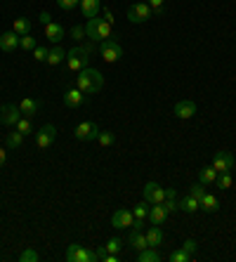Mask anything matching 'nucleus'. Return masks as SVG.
I'll return each instance as SVG.
<instances>
[{
  "mask_svg": "<svg viewBox=\"0 0 236 262\" xmlns=\"http://www.w3.org/2000/svg\"><path fill=\"white\" fill-rule=\"evenodd\" d=\"M76 88L81 90V92H85V95H94V92H99V90L104 88V76H102L99 71L85 66L83 71H78Z\"/></svg>",
  "mask_w": 236,
  "mask_h": 262,
  "instance_id": "1",
  "label": "nucleus"
},
{
  "mask_svg": "<svg viewBox=\"0 0 236 262\" xmlns=\"http://www.w3.org/2000/svg\"><path fill=\"white\" fill-rule=\"evenodd\" d=\"M85 33H88L90 41L102 43V41H107V38H111V24L99 19V14H97V17L88 19V24H85Z\"/></svg>",
  "mask_w": 236,
  "mask_h": 262,
  "instance_id": "2",
  "label": "nucleus"
},
{
  "mask_svg": "<svg viewBox=\"0 0 236 262\" xmlns=\"http://www.w3.org/2000/svg\"><path fill=\"white\" fill-rule=\"evenodd\" d=\"M66 260L69 262H99L102 255H99V250H90L85 246H81V243H71L66 250Z\"/></svg>",
  "mask_w": 236,
  "mask_h": 262,
  "instance_id": "3",
  "label": "nucleus"
},
{
  "mask_svg": "<svg viewBox=\"0 0 236 262\" xmlns=\"http://www.w3.org/2000/svg\"><path fill=\"white\" fill-rule=\"evenodd\" d=\"M88 59L90 57H88V50L85 48H74V50H69L66 52V66L71 71H76V73L88 66Z\"/></svg>",
  "mask_w": 236,
  "mask_h": 262,
  "instance_id": "4",
  "label": "nucleus"
},
{
  "mask_svg": "<svg viewBox=\"0 0 236 262\" xmlns=\"http://www.w3.org/2000/svg\"><path fill=\"white\" fill-rule=\"evenodd\" d=\"M99 52H102V59L109 62V64L118 62V59L123 57V48L116 41H111V38H107V41L99 43Z\"/></svg>",
  "mask_w": 236,
  "mask_h": 262,
  "instance_id": "5",
  "label": "nucleus"
},
{
  "mask_svg": "<svg viewBox=\"0 0 236 262\" xmlns=\"http://www.w3.org/2000/svg\"><path fill=\"white\" fill-rule=\"evenodd\" d=\"M132 224H135V215L128 208H118L114 217H111V227L114 229H132Z\"/></svg>",
  "mask_w": 236,
  "mask_h": 262,
  "instance_id": "6",
  "label": "nucleus"
},
{
  "mask_svg": "<svg viewBox=\"0 0 236 262\" xmlns=\"http://www.w3.org/2000/svg\"><path fill=\"white\" fill-rule=\"evenodd\" d=\"M151 7L147 5V3H135V5H130L128 10V19L132 21V24H144V21L151 19Z\"/></svg>",
  "mask_w": 236,
  "mask_h": 262,
  "instance_id": "7",
  "label": "nucleus"
},
{
  "mask_svg": "<svg viewBox=\"0 0 236 262\" xmlns=\"http://www.w3.org/2000/svg\"><path fill=\"white\" fill-rule=\"evenodd\" d=\"M76 139H81V142H90V139H97L99 137V128L97 123H90V121H83V123L76 125Z\"/></svg>",
  "mask_w": 236,
  "mask_h": 262,
  "instance_id": "8",
  "label": "nucleus"
},
{
  "mask_svg": "<svg viewBox=\"0 0 236 262\" xmlns=\"http://www.w3.org/2000/svg\"><path fill=\"white\" fill-rule=\"evenodd\" d=\"M163 199H165V189H163L158 182H147V184H144V201H147L149 206L163 203Z\"/></svg>",
  "mask_w": 236,
  "mask_h": 262,
  "instance_id": "9",
  "label": "nucleus"
},
{
  "mask_svg": "<svg viewBox=\"0 0 236 262\" xmlns=\"http://www.w3.org/2000/svg\"><path fill=\"white\" fill-rule=\"evenodd\" d=\"M54 137H57V128L54 125H43L41 130L36 132V144L41 146V149H47V146H52Z\"/></svg>",
  "mask_w": 236,
  "mask_h": 262,
  "instance_id": "10",
  "label": "nucleus"
},
{
  "mask_svg": "<svg viewBox=\"0 0 236 262\" xmlns=\"http://www.w3.org/2000/svg\"><path fill=\"white\" fill-rule=\"evenodd\" d=\"M19 118H21L19 106H14V104H3L0 106V123L3 125H17Z\"/></svg>",
  "mask_w": 236,
  "mask_h": 262,
  "instance_id": "11",
  "label": "nucleus"
},
{
  "mask_svg": "<svg viewBox=\"0 0 236 262\" xmlns=\"http://www.w3.org/2000/svg\"><path fill=\"white\" fill-rule=\"evenodd\" d=\"M213 168H215L217 173H231V168H234V156L229 152H217L215 159H213Z\"/></svg>",
  "mask_w": 236,
  "mask_h": 262,
  "instance_id": "12",
  "label": "nucleus"
},
{
  "mask_svg": "<svg viewBox=\"0 0 236 262\" xmlns=\"http://www.w3.org/2000/svg\"><path fill=\"white\" fill-rule=\"evenodd\" d=\"M64 104H66L69 109H78V106L85 104V92H81L78 88L66 90V92H64Z\"/></svg>",
  "mask_w": 236,
  "mask_h": 262,
  "instance_id": "13",
  "label": "nucleus"
},
{
  "mask_svg": "<svg viewBox=\"0 0 236 262\" xmlns=\"http://www.w3.org/2000/svg\"><path fill=\"white\" fill-rule=\"evenodd\" d=\"M168 210H165V208H163V203H154V206L149 208V215H147V220L151 222V224H158V227H161L163 222L168 220Z\"/></svg>",
  "mask_w": 236,
  "mask_h": 262,
  "instance_id": "14",
  "label": "nucleus"
},
{
  "mask_svg": "<svg viewBox=\"0 0 236 262\" xmlns=\"http://www.w3.org/2000/svg\"><path fill=\"white\" fill-rule=\"evenodd\" d=\"M19 38H21V35H17L14 31L3 33V35H0V50H3V52H14V50L19 48Z\"/></svg>",
  "mask_w": 236,
  "mask_h": 262,
  "instance_id": "15",
  "label": "nucleus"
},
{
  "mask_svg": "<svg viewBox=\"0 0 236 262\" xmlns=\"http://www.w3.org/2000/svg\"><path fill=\"white\" fill-rule=\"evenodd\" d=\"M196 114V104L191 102V99H182V102L175 104V116L182 118V121H187V118H191Z\"/></svg>",
  "mask_w": 236,
  "mask_h": 262,
  "instance_id": "16",
  "label": "nucleus"
},
{
  "mask_svg": "<svg viewBox=\"0 0 236 262\" xmlns=\"http://www.w3.org/2000/svg\"><path fill=\"white\" fill-rule=\"evenodd\" d=\"M130 246L135 248V253H140V250L149 248V243H147V234H144L142 229L132 227V232H130Z\"/></svg>",
  "mask_w": 236,
  "mask_h": 262,
  "instance_id": "17",
  "label": "nucleus"
},
{
  "mask_svg": "<svg viewBox=\"0 0 236 262\" xmlns=\"http://www.w3.org/2000/svg\"><path fill=\"white\" fill-rule=\"evenodd\" d=\"M19 111L24 114L26 118H33L38 111H41V104H38V99H33V97H24L19 104Z\"/></svg>",
  "mask_w": 236,
  "mask_h": 262,
  "instance_id": "18",
  "label": "nucleus"
},
{
  "mask_svg": "<svg viewBox=\"0 0 236 262\" xmlns=\"http://www.w3.org/2000/svg\"><path fill=\"white\" fill-rule=\"evenodd\" d=\"M64 33H66V31H64V26H61V24H57V21H50V24L45 26V38L50 43H59L61 38H64Z\"/></svg>",
  "mask_w": 236,
  "mask_h": 262,
  "instance_id": "19",
  "label": "nucleus"
},
{
  "mask_svg": "<svg viewBox=\"0 0 236 262\" xmlns=\"http://www.w3.org/2000/svg\"><path fill=\"white\" fill-rule=\"evenodd\" d=\"M144 234H147V243L151 246V248H158V246L163 243V232H161V227H158V224H151V227H149Z\"/></svg>",
  "mask_w": 236,
  "mask_h": 262,
  "instance_id": "20",
  "label": "nucleus"
},
{
  "mask_svg": "<svg viewBox=\"0 0 236 262\" xmlns=\"http://www.w3.org/2000/svg\"><path fill=\"white\" fill-rule=\"evenodd\" d=\"M163 208H165L168 213H177V210H180V199H177V192H175V189H165Z\"/></svg>",
  "mask_w": 236,
  "mask_h": 262,
  "instance_id": "21",
  "label": "nucleus"
},
{
  "mask_svg": "<svg viewBox=\"0 0 236 262\" xmlns=\"http://www.w3.org/2000/svg\"><path fill=\"white\" fill-rule=\"evenodd\" d=\"M81 12L85 19H92L99 14V0H81Z\"/></svg>",
  "mask_w": 236,
  "mask_h": 262,
  "instance_id": "22",
  "label": "nucleus"
},
{
  "mask_svg": "<svg viewBox=\"0 0 236 262\" xmlns=\"http://www.w3.org/2000/svg\"><path fill=\"white\" fill-rule=\"evenodd\" d=\"M217 170L213 166H206L198 170V182H203V184H213V182H217Z\"/></svg>",
  "mask_w": 236,
  "mask_h": 262,
  "instance_id": "23",
  "label": "nucleus"
},
{
  "mask_svg": "<svg viewBox=\"0 0 236 262\" xmlns=\"http://www.w3.org/2000/svg\"><path fill=\"white\" fill-rule=\"evenodd\" d=\"M180 210H184V213H196V210H201V203H198V199H194V196L189 194V196L180 199Z\"/></svg>",
  "mask_w": 236,
  "mask_h": 262,
  "instance_id": "24",
  "label": "nucleus"
},
{
  "mask_svg": "<svg viewBox=\"0 0 236 262\" xmlns=\"http://www.w3.org/2000/svg\"><path fill=\"white\" fill-rule=\"evenodd\" d=\"M64 59H66V52H64V50H61L59 45H57V48L50 50V55H47L45 62L50 64V66H59V64L64 62Z\"/></svg>",
  "mask_w": 236,
  "mask_h": 262,
  "instance_id": "25",
  "label": "nucleus"
},
{
  "mask_svg": "<svg viewBox=\"0 0 236 262\" xmlns=\"http://www.w3.org/2000/svg\"><path fill=\"white\" fill-rule=\"evenodd\" d=\"M158 260H161V253L156 248H151V246L137 253V262H158Z\"/></svg>",
  "mask_w": 236,
  "mask_h": 262,
  "instance_id": "26",
  "label": "nucleus"
},
{
  "mask_svg": "<svg viewBox=\"0 0 236 262\" xmlns=\"http://www.w3.org/2000/svg\"><path fill=\"white\" fill-rule=\"evenodd\" d=\"M217 208H220V201H217L213 194L206 192V196L201 199V210H206V213H215Z\"/></svg>",
  "mask_w": 236,
  "mask_h": 262,
  "instance_id": "27",
  "label": "nucleus"
},
{
  "mask_svg": "<svg viewBox=\"0 0 236 262\" xmlns=\"http://www.w3.org/2000/svg\"><path fill=\"white\" fill-rule=\"evenodd\" d=\"M12 31H14L17 35H28V31H31V21H28L26 17H19V19H14Z\"/></svg>",
  "mask_w": 236,
  "mask_h": 262,
  "instance_id": "28",
  "label": "nucleus"
},
{
  "mask_svg": "<svg viewBox=\"0 0 236 262\" xmlns=\"http://www.w3.org/2000/svg\"><path fill=\"white\" fill-rule=\"evenodd\" d=\"M24 137H26V135H21L19 130H17V132H10V135H7V139H5L7 149H19V146L24 144Z\"/></svg>",
  "mask_w": 236,
  "mask_h": 262,
  "instance_id": "29",
  "label": "nucleus"
},
{
  "mask_svg": "<svg viewBox=\"0 0 236 262\" xmlns=\"http://www.w3.org/2000/svg\"><path fill=\"white\" fill-rule=\"evenodd\" d=\"M132 215H135V220H147V215H149V203L147 201H140L135 206V210H132Z\"/></svg>",
  "mask_w": 236,
  "mask_h": 262,
  "instance_id": "30",
  "label": "nucleus"
},
{
  "mask_svg": "<svg viewBox=\"0 0 236 262\" xmlns=\"http://www.w3.org/2000/svg\"><path fill=\"white\" fill-rule=\"evenodd\" d=\"M17 130L21 132V135H31V132H33V125H31V118H19V121H17Z\"/></svg>",
  "mask_w": 236,
  "mask_h": 262,
  "instance_id": "31",
  "label": "nucleus"
},
{
  "mask_svg": "<svg viewBox=\"0 0 236 262\" xmlns=\"http://www.w3.org/2000/svg\"><path fill=\"white\" fill-rule=\"evenodd\" d=\"M104 248H107V253H121V248H123L121 236H114V239H109Z\"/></svg>",
  "mask_w": 236,
  "mask_h": 262,
  "instance_id": "32",
  "label": "nucleus"
},
{
  "mask_svg": "<svg viewBox=\"0 0 236 262\" xmlns=\"http://www.w3.org/2000/svg\"><path fill=\"white\" fill-rule=\"evenodd\" d=\"M19 48L21 50H36V48H38V43H36L33 35L28 33V35H21V38H19Z\"/></svg>",
  "mask_w": 236,
  "mask_h": 262,
  "instance_id": "33",
  "label": "nucleus"
},
{
  "mask_svg": "<svg viewBox=\"0 0 236 262\" xmlns=\"http://www.w3.org/2000/svg\"><path fill=\"white\" fill-rule=\"evenodd\" d=\"M97 142H99L102 146H111L116 142L114 137V132H109V130H99V137H97Z\"/></svg>",
  "mask_w": 236,
  "mask_h": 262,
  "instance_id": "34",
  "label": "nucleus"
},
{
  "mask_svg": "<svg viewBox=\"0 0 236 262\" xmlns=\"http://www.w3.org/2000/svg\"><path fill=\"white\" fill-rule=\"evenodd\" d=\"M191 257H194V255H189L187 250H182V248L173 250V253H170V262H189Z\"/></svg>",
  "mask_w": 236,
  "mask_h": 262,
  "instance_id": "35",
  "label": "nucleus"
},
{
  "mask_svg": "<svg viewBox=\"0 0 236 262\" xmlns=\"http://www.w3.org/2000/svg\"><path fill=\"white\" fill-rule=\"evenodd\" d=\"M217 186H220V189H229L231 186V173H220L217 175Z\"/></svg>",
  "mask_w": 236,
  "mask_h": 262,
  "instance_id": "36",
  "label": "nucleus"
},
{
  "mask_svg": "<svg viewBox=\"0 0 236 262\" xmlns=\"http://www.w3.org/2000/svg\"><path fill=\"white\" fill-rule=\"evenodd\" d=\"M191 196H194V199H198V203H201V199L203 196H206V184H203V182H198V184H194L191 186Z\"/></svg>",
  "mask_w": 236,
  "mask_h": 262,
  "instance_id": "37",
  "label": "nucleus"
},
{
  "mask_svg": "<svg viewBox=\"0 0 236 262\" xmlns=\"http://www.w3.org/2000/svg\"><path fill=\"white\" fill-rule=\"evenodd\" d=\"M19 260H21V262H38L41 257H38V253H36V250L26 248V250H24V253L19 255Z\"/></svg>",
  "mask_w": 236,
  "mask_h": 262,
  "instance_id": "38",
  "label": "nucleus"
},
{
  "mask_svg": "<svg viewBox=\"0 0 236 262\" xmlns=\"http://www.w3.org/2000/svg\"><path fill=\"white\" fill-rule=\"evenodd\" d=\"M57 5H59L61 10H66V12H69V10H74V7L81 5V0H57Z\"/></svg>",
  "mask_w": 236,
  "mask_h": 262,
  "instance_id": "39",
  "label": "nucleus"
},
{
  "mask_svg": "<svg viewBox=\"0 0 236 262\" xmlns=\"http://www.w3.org/2000/svg\"><path fill=\"white\" fill-rule=\"evenodd\" d=\"M47 55H50V50H47V48H36L33 50V59H36V62H45Z\"/></svg>",
  "mask_w": 236,
  "mask_h": 262,
  "instance_id": "40",
  "label": "nucleus"
},
{
  "mask_svg": "<svg viewBox=\"0 0 236 262\" xmlns=\"http://www.w3.org/2000/svg\"><path fill=\"white\" fill-rule=\"evenodd\" d=\"M163 3H165V0H147V5L151 7V12H154V14H161L163 12Z\"/></svg>",
  "mask_w": 236,
  "mask_h": 262,
  "instance_id": "41",
  "label": "nucleus"
},
{
  "mask_svg": "<svg viewBox=\"0 0 236 262\" xmlns=\"http://www.w3.org/2000/svg\"><path fill=\"white\" fill-rule=\"evenodd\" d=\"M196 248H198V243H196L194 239H187V241L182 243V250H187L189 255H194V253H196Z\"/></svg>",
  "mask_w": 236,
  "mask_h": 262,
  "instance_id": "42",
  "label": "nucleus"
},
{
  "mask_svg": "<svg viewBox=\"0 0 236 262\" xmlns=\"http://www.w3.org/2000/svg\"><path fill=\"white\" fill-rule=\"evenodd\" d=\"M71 35H74V38H78V41H81V38H85V26H74L71 28Z\"/></svg>",
  "mask_w": 236,
  "mask_h": 262,
  "instance_id": "43",
  "label": "nucleus"
},
{
  "mask_svg": "<svg viewBox=\"0 0 236 262\" xmlns=\"http://www.w3.org/2000/svg\"><path fill=\"white\" fill-rule=\"evenodd\" d=\"M38 19H41V24H43V26H47V24L52 21V17H50V12H45V10H43V12H41V17H38Z\"/></svg>",
  "mask_w": 236,
  "mask_h": 262,
  "instance_id": "44",
  "label": "nucleus"
},
{
  "mask_svg": "<svg viewBox=\"0 0 236 262\" xmlns=\"http://www.w3.org/2000/svg\"><path fill=\"white\" fill-rule=\"evenodd\" d=\"M5 161H7V152L5 149H0V168L5 166Z\"/></svg>",
  "mask_w": 236,
  "mask_h": 262,
  "instance_id": "45",
  "label": "nucleus"
},
{
  "mask_svg": "<svg viewBox=\"0 0 236 262\" xmlns=\"http://www.w3.org/2000/svg\"><path fill=\"white\" fill-rule=\"evenodd\" d=\"M104 21H109V24H114V14L109 12V10H104Z\"/></svg>",
  "mask_w": 236,
  "mask_h": 262,
  "instance_id": "46",
  "label": "nucleus"
}]
</instances>
